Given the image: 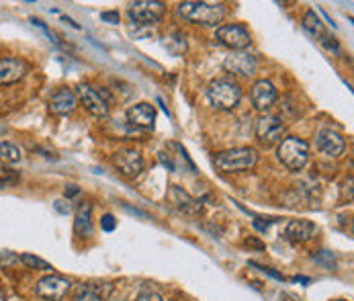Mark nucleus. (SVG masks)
I'll list each match as a JSON object with an SVG mask.
<instances>
[{
  "label": "nucleus",
  "instance_id": "nucleus-1",
  "mask_svg": "<svg viewBox=\"0 0 354 301\" xmlns=\"http://www.w3.org/2000/svg\"><path fill=\"white\" fill-rule=\"evenodd\" d=\"M176 12H178V17H183L189 23L215 27L225 17V4H221V2H180Z\"/></svg>",
  "mask_w": 354,
  "mask_h": 301
},
{
  "label": "nucleus",
  "instance_id": "nucleus-2",
  "mask_svg": "<svg viewBox=\"0 0 354 301\" xmlns=\"http://www.w3.org/2000/svg\"><path fill=\"white\" fill-rule=\"evenodd\" d=\"M209 102L219 111H234L242 100V89L230 78H217L207 86Z\"/></svg>",
  "mask_w": 354,
  "mask_h": 301
},
{
  "label": "nucleus",
  "instance_id": "nucleus-3",
  "mask_svg": "<svg viewBox=\"0 0 354 301\" xmlns=\"http://www.w3.org/2000/svg\"><path fill=\"white\" fill-rule=\"evenodd\" d=\"M258 162V152L254 148H234V150L219 152L213 156V164L221 172H240L250 170Z\"/></svg>",
  "mask_w": 354,
  "mask_h": 301
},
{
  "label": "nucleus",
  "instance_id": "nucleus-4",
  "mask_svg": "<svg viewBox=\"0 0 354 301\" xmlns=\"http://www.w3.org/2000/svg\"><path fill=\"white\" fill-rule=\"evenodd\" d=\"M277 156H279V160H281V164L285 168H289L293 172H299L309 162V144L301 138L289 136L279 144Z\"/></svg>",
  "mask_w": 354,
  "mask_h": 301
},
{
  "label": "nucleus",
  "instance_id": "nucleus-5",
  "mask_svg": "<svg viewBox=\"0 0 354 301\" xmlns=\"http://www.w3.org/2000/svg\"><path fill=\"white\" fill-rule=\"evenodd\" d=\"M164 2L158 0H140L129 4L127 17L138 25V27H150V25H158L164 17Z\"/></svg>",
  "mask_w": 354,
  "mask_h": 301
},
{
  "label": "nucleus",
  "instance_id": "nucleus-6",
  "mask_svg": "<svg viewBox=\"0 0 354 301\" xmlns=\"http://www.w3.org/2000/svg\"><path fill=\"white\" fill-rule=\"evenodd\" d=\"M215 37L221 46L232 51H244L252 44V37L244 25H221L217 27Z\"/></svg>",
  "mask_w": 354,
  "mask_h": 301
},
{
  "label": "nucleus",
  "instance_id": "nucleus-7",
  "mask_svg": "<svg viewBox=\"0 0 354 301\" xmlns=\"http://www.w3.org/2000/svg\"><path fill=\"white\" fill-rule=\"evenodd\" d=\"M78 99L84 104V109L95 117H106L109 115V95L104 89H95L91 84H78Z\"/></svg>",
  "mask_w": 354,
  "mask_h": 301
},
{
  "label": "nucleus",
  "instance_id": "nucleus-8",
  "mask_svg": "<svg viewBox=\"0 0 354 301\" xmlns=\"http://www.w3.org/2000/svg\"><path fill=\"white\" fill-rule=\"evenodd\" d=\"M285 131H287V123L277 115H262L256 121V138L264 146H272L281 142Z\"/></svg>",
  "mask_w": 354,
  "mask_h": 301
},
{
  "label": "nucleus",
  "instance_id": "nucleus-9",
  "mask_svg": "<svg viewBox=\"0 0 354 301\" xmlns=\"http://www.w3.org/2000/svg\"><path fill=\"white\" fill-rule=\"evenodd\" d=\"M70 289H72V283L59 275H48V277L39 279L37 287H35L37 295L46 301H62L68 295Z\"/></svg>",
  "mask_w": 354,
  "mask_h": 301
},
{
  "label": "nucleus",
  "instance_id": "nucleus-10",
  "mask_svg": "<svg viewBox=\"0 0 354 301\" xmlns=\"http://www.w3.org/2000/svg\"><path fill=\"white\" fill-rule=\"evenodd\" d=\"M29 72V64L21 57H0V86L21 82Z\"/></svg>",
  "mask_w": 354,
  "mask_h": 301
},
{
  "label": "nucleus",
  "instance_id": "nucleus-11",
  "mask_svg": "<svg viewBox=\"0 0 354 301\" xmlns=\"http://www.w3.org/2000/svg\"><path fill=\"white\" fill-rule=\"evenodd\" d=\"M113 162H115L117 170L123 176H127V179H136L144 170V158H142V154L138 150H131V148L117 152L115 158H113Z\"/></svg>",
  "mask_w": 354,
  "mask_h": 301
},
{
  "label": "nucleus",
  "instance_id": "nucleus-12",
  "mask_svg": "<svg viewBox=\"0 0 354 301\" xmlns=\"http://www.w3.org/2000/svg\"><path fill=\"white\" fill-rule=\"evenodd\" d=\"M315 146H317V150L322 152V154H326V156H330V158H338V156H342L344 150H346L344 138H342L338 131L330 129V127H322V129L317 131V136H315Z\"/></svg>",
  "mask_w": 354,
  "mask_h": 301
},
{
  "label": "nucleus",
  "instance_id": "nucleus-13",
  "mask_svg": "<svg viewBox=\"0 0 354 301\" xmlns=\"http://www.w3.org/2000/svg\"><path fill=\"white\" fill-rule=\"evenodd\" d=\"M168 201H170V205H172L178 213L189 215V217H195V215H199L203 211L201 201L191 197L185 189H180V187H176V185H172V187L168 189Z\"/></svg>",
  "mask_w": 354,
  "mask_h": 301
},
{
  "label": "nucleus",
  "instance_id": "nucleus-14",
  "mask_svg": "<svg viewBox=\"0 0 354 301\" xmlns=\"http://www.w3.org/2000/svg\"><path fill=\"white\" fill-rule=\"evenodd\" d=\"M223 68L232 74H238V76H254L256 74V68H258V62L256 57L246 53V51H232L225 62H223Z\"/></svg>",
  "mask_w": 354,
  "mask_h": 301
},
{
  "label": "nucleus",
  "instance_id": "nucleus-15",
  "mask_svg": "<svg viewBox=\"0 0 354 301\" xmlns=\"http://www.w3.org/2000/svg\"><path fill=\"white\" fill-rule=\"evenodd\" d=\"M254 109L258 111H268L274 102H277V89L270 80H258L252 86L250 93Z\"/></svg>",
  "mask_w": 354,
  "mask_h": 301
},
{
  "label": "nucleus",
  "instance_id": "nucleus-16",
  "mask_svg": "<svg viewBox=\"0 0 354 301\" xmlns=\"http://www.w3.org/2000/svg\"><path fill=\"white\" fill-rule=\"evenodd\" d=\"M127 121L140 129H152L156 123V109L150 102H138L127 109Z\"/></svg>",
  "mask_w": 354,
  "mask_h": 301
},
{
  "label": "nucleus",
  "instance_id": "nucleus-17",
  "mask_svg": "<svg viewBox=\"0 0 354 301\" xmlns=\"http://www.w3.org/2000/svg\"><path fill=\"white\" fill-rule=\"evenodd\" d=\"M76 104H78V97H76V93L70 91V89H59V91H55L53 97L50 99V109L55 115H62V117L74 113Z\"/></svg>",
  "mask_w": 354,
  "mask_h": 301
},
{
  "label": "nucleus",
  "instance_id": "nucleus-18",
  "mask_svg": "<svg viewBox=\"0 0 354 301\" xmlns=\"http://www.w3.org/2000/svg\"><path fill=\"white\" fill-rule=\"evenodd\" d=\"M315 224L309 221V219H293L289 221L287 230H285V236L295 242V244H301V242H307L313 234H315Z\"/></svg>",
  "mask_w": 354,
  "mask_h": 301
},
{
  "label": "nucleus",
  "instance_id": "nucleus-19",
  "mask_svg": "<svg viewBox=\"0 0 354 301\" xmlns=\"http://www.w3.org/2000/svg\"><path fill=\"white\" fill-rule=\"evenodd\" d=\"M111 287L109 285H78L74 289L72 301H104L109 295Z\"/></svg>",
  "mask_w": 354,
  "mask_h": 301
},
{
  "label": "nucleus",
  "instance_id": "nucleus-20",
  "mask_svg": "<svg viewBox=\"0 0 354 301\" xmlns=\"http://www.w3.org/2000/svg\"><path fill=\"white\" fill-rule=\"evenodd\" d=\"M91 213H93L91 203L80 205V209H78V213H76L74 228H76V234H78V236H82V238L93 234V219H91Z\"/></svg>",
  "mask_w": 354,
  "mask_h": 301
},
{
  "label": "nucleus",
  "instance_id": "nucleus-21",
  "mask_svg": "<svg viewBox=\"0 0 354 301\" xmlns=\"http://www.w3.org/2000/svg\"><path fill=\"white\" fill-rule=\"evenodd\" d=\"M304 27L305 31H307L309 35H313L315 39H326V27L322 25L319 17H317L313 10H307V12H305Z\"/></svg>",
  "mask_w": 354,
  "mask_h": 301
},
{
  "label": "nucleus",
  "instance_id": "nucleus-22",
  "mask_svg": "<svg viewBox=\"0 0 354 301\" xmlns=\"http://www.w3.org/2000/svg\"><path fill=\"white\" fill-rule=\"evenodd\" d=\"M164 46H166V50L172 51L174 55H180V53L187 51V39H185L183 33H170V35L164 39Z\"/></svg>",
  "mask_w": 354,
  "mask_h": 301
},
{
  "label": "nucleus",
  "instance_id": "nucleus-23",
  "mask_svg": "<svg viewBox=\"0 0 354 301\" xmlns=\"http://www.w3.org/2000/svg\"><path fill=\"white\" fill-rule=\"evenodd\" d=\"M19 160H21V150H19L15 144H10V142H2V144H0V164H2V162L15 164V162H19Z\"/></svg>",
  "mask_w": 354,
  "mask_h": 301
},
{
  "label": "nucleus",
  "instance_id": "nucleus-24",
  "mask_svg": "<svg viewBox=\"0 0 354 301\" xmlns=\"http://www.w3.org/2000/svg\"><path fill=\"white\" fill-rule=\"evenodd\" d=\"M21 260H23V264H27L29 268L51 271L50 262H46V260H41V258H37V256H33V254H23V256H21Z\"/></svg>",
  "mask_w": 354,
  "mask_h": 301
},
{
  "label": "nucleus",
  "instance_id": "nucleus-25",
  "mask_svg": "<svg viewBox=\"0 0 354 301\" xmlns=\"http://www.w3.org/2000/svg\"><path fill=\"white\" fill-rule=\"evenodd\" d=\"M136 301H164L162 300V295L160 293H153V291H144V293H140Z\"/></svg>",
  "mask_w": 354,
  "mask_h": 301
},
{
  "label": "nucleus",
  "instance_id": "nucleus-26",
  "mask_svg": "<svg viewBox=\"0 0 354 301\" xmlns=\"http://www.w3.org/2000/svg\"><path fill=\"white\" fill-rule=\"evenodd\" d=\"M315 260L322 262V264H326V266H330V264L334 266V258L330 256V252H317L315 254Z\"/></svg>",
  "mask_w": 354,
  "mask_h": 301
},
{
  "label": "nucleus",
  "instance_id": "nucleus-27",
  "mask_svg": "<svg viewBox=\"0 0 354 301\" xmlns=\"http://www.w3.org/2000/svg\"><path fill=\"white\" fill-rule=\"evenodd\" d=\"M101 226L104 232H113V230H115V217H113L111 213H106V215L102 217Z\"/></svg>",
  "mask_w": 354,
  "mask_h": 301
},
{
  "label": "nucleus",
  "instance_id": "nucleus-28",
  "mask_svg": "<svg viewBox=\"0 0 354 301\" xmlns=\"http://www.w3.org/2000/svg\"><path fill=\"white\" fill-rule=\"evenodd\" d=\"M101 19H102V21H111V23H117V21H119V15H117V12H102Z\"/></svg>",
  "mask_w": 354,
  "mask_h": 301
},
{
  "label": "nucleus",
  "instance_id": "nucleus-29",
  "mask_svg": "<svg viewBox=\"0 0 354 301\" xmlns=\"http://www.w3.org/2000/svg\"><path fill=\"white\" fill-rule=\"evenodd\" d=\"M66 203L64 201H55V209L59 211V213H68L70 211V207H64Z\"/></svg>",
  "mask_w": 354,
  "mask_h": 301
},
{
  "label": "nucleus",
  "instance_id": "nucleus-30",
  "mask_svg": "<svg viewBox=\"0 0 354 301\" xmlns=\"http://www.w3.org/2000/svg\"><path fill=\"white\" fill-rule=\"evenodd\" d=\"M80 191H78V187H66V197H74V195H78Z\"/></svg>",
  "mask_w": 354,
  "mask_h": 301
},
{
  "label": "nucleus",
  "instance_id": "nucleus-31",
  "mask_svg": "<svg viewBox=\"0 0 354 301\" xmlns=\"http://www.w3.org/2000/svg\"><path fill=\"white\" fill-rule=\"evenodd\" d=\"M0 301H6V295H4V291L0 289Z\"/></svg>",
  "mask_w": 354,
  "mask_h": 301
},
{
  "label": "nucleus",
  "instance_id": "nucleus-32",
  "mask_svg": "<svg viewBox=\"0 0 354 301\" xmlns=\"http://www.w3.org/2000/svg\"><path fill=\"white\" fill-rule=\"evenodd\" d=\"M334 301H348V300H334Z\"/></svg>",
  "mask_w": 354,
  "mask_h": 301
}]
</instances>
